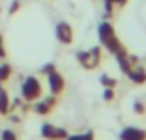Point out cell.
Masks as SVG:
<instances>
[{
    "instance_id": "4fadbf2b",
    "label": "cell",
    "mask_w": 146,
    "mask_h": 140,
    "mask_svg": "<svg viewBox=\"0 0 146 140\" xmlns=\"http://www.w3.org/2000/svg\"><path fill=\"white\" fill-rule=\"evenodd\" d=\"M100 84H102L104 88H116L118 82H116V78H112L110 74H102V76H100Z\"/></svg>"
},
{
    "instance_id": "5bb4252c",
    "label": "cell",
    "mask_w": 146,
    "mask_h": 140,
    "mask_svg": "<svg viewBox=\"0 0 146 140\" xmlns=\"http://www.w3.org/2000/svg\"><path fill=\"white\" fill-rule=\"evenodd\" d=\"M0 140H18V136H16V132H14V130L6 128V130L0 132Z\"/></svg>"
},
{
    "instance_id": "30bf717a",
    "label": "cell",
    "mask_w": 146,
    "mask_h": 140,
    "mask_svg": "<svg viewBox=\"0 0 146 140\" xmlns=\"http://www.w3.org/2000/svg\"><path fill=\"white\" fill-rule=\"evenodd\" d=\"M8 112H10V96H8L6 88L0 86V114L6 116Z\"/></svg>"
},
{
    "instance_id": "ffe728a7",
    "label": "cell",
    "mask_w": 146,
    "mask_h": 140,
    "mask_svg": "<svg viewBox=\"0 0 146 140\" xmlns=\"http://www.w3.org/2000/svg\"><path fill=\"white\" fill-rule=\"evenodd\" d=\"M144 110H146V108H144V104H142V102H134V112L144 114Z\"/></svg>"
},
{
    "instance_id": "9a60e30c",
    "label": "cell",
    "mask_w": 146,
    "mask_h": 140,
    "mask_svg": "<svg viewBox=\"0 0 146 140\" xmlns=\"http://www.w3.org/2000/svg\"><path fill=\"white\" fill-rule=\"evenodd\" d=\"M18 8H20V0H12V2H10V8H8V14L14 16V14L18 12Z\"/></svg>"
},
{
    "instance_id": "2e32d148",
    "label": "cell",
    "mask_w": 146,
    "mask_h": 140,
    "mask_svg": "<svg viewBox=\"0 0 146 140\" xmlns=\"http://www.w3.org/2000/svg\"><path fill=\"white\" fill-rule=\"evenodd\" d=\"M114 4H116V0H104V8H106V16H110V14H112V10H114Z\"/></svg>"
},
{
    "instance_id": "6da1fadb",
    "label": "cell",
    "mask_w": 146,
    "mask_h": 140,
    "mask_svg": "<svg viewBox=\"0 0 146 140\" xmlns=\"http://www.w3.org/2000/svg\"><path fill=\"white\" fill-rule=\"evenodd\" d=\"M98 40H100V44H102L112 56H118V54H124V52H126V48H124V44L120 42V38H118L114 26H112L108 20H104V22L98 24Z\"/></svg>"
},
{
    "instance_id": "9c48e42d",
    "label": "cell",
    "mask_w": 146,
    "mask_h": 140,
    "mask_svg": "<svg viewBox=\"0 0 146 140\" xmlns=\"http://www.w3.org/2000/svg\"><path fill=\"white\" fill-rule=\"evenodd\" d=\"M126 76H128L130 82H134V84H146V68L140 66V64H134Z\"/></svg>"
},
{
    "instance_id": "ba28073f",
    "label": "cell",
    "mask_w": 146,
    "mask_h": 140,
    "mask_svg": "<svg viewBox=\"0 0 146 140\" xmlns=\"http://www.w3.org/2000/svg\"><path fill=\"white\" fill-rule=\"evenodd\" d=\"M56 102H58V100H56V96H54V94H52V96H48V98H44V100H40V98H38V100L34 102V112H36V114H40V116H46V114H50V112H52V108L56 106Z\"/></svg>"
},
{
    "instance_id": "8fae6325",
    "label": "cell",
    "mask_w": 146,
    "mask_h": 140,
    "mask_svg": "<svg viewBox=\"0 0 146 140\" xmlns=\"http://www.w3.org/2000/svg\"><path fill=\"white\" fill-rule=\"evenodd\" d=\"M64 140H96V138H94L92 130H86V132H78V134H68Z\"/></svg>"
},
{
    "instance_id": "7c38bea8",
    "label": "cell",
    "mask_w": 146,
    "mask_h": 140,
    "mask_svg": "<svg viewBox=\"0 0 146 140\" xmlns=\"http://www.w3.org/2000/svg\"><path fill=\"white\" fill-rule=\"evenodd\" d=\"M10 76H12V66L6 62H0V84H4Z\"/></svg>"
},
{
    "instance_id": "277c9868",
    "label": "cell",
    "mask_w": 146,
    "mask_h": 140,
    "mask_svg": "<svg viewBox=\"0 0 146 140\" xmlns=\"http://www.w3.org/2000/svg\"><path fill=\"white\" fill-rule=\"evenodd\" d=\"M40 134L44 140H64L68 136V130L62 128V126H56V124H50V122H44L40 126Z\"/></svg>"
},
{
    "instance_id": "5b68a950",
    "label": "cell",
    "mask_w": 146,
    "mask_h": 140,
    "mask_svg": "<svg viewBox=\"0 0 146 140\" xmlns=\"http://www.w3.org/2000/svg\"><path fill=\"white\" fill-rule=\"evenodd\" d=\"M46 84L50 88V94H54V96H60L64 92V88H66L64 76L60 72H56V70H52L50 74H46Z\"/></svg>"
},
{
    "instance_id": "d6986e66",
    "label": "cell",
    "mask_w": 146,
    "mask_h": 140,
    "mask_svg": "<svg viewBox=\"0 0 146 140\" xmlns=\"http://www.w3.org/2000/svg\"><path fill=\"white\" fill-rule=\"evenodd\" d=\"M52 70H56V66H54L52 62H50V64H44V66H42V72H44V74H50Z\"/></svg>"
},
{
    "instance_id": "52a82bcc",
    "label": "cell",
    "mask_w": 146,
    "mask_h": 140,
    "mask_svg": "<svg viewBox=\"0 0 146 140\" xmlns=\"http://www.w3.org/2000/svg\"><path fill=\"white\" fill-rule=\"evenodd\" d=\"M120 140H146V130L138 126H124L118 134Z\"/></svg>"
},
{
    "instance_id": "44dd1931",
    "label": "cell",
    "mask_w": 146,
    "mask_h": 140,
    "mask_svg": "<svg viewBox=\"0 0 146 140\" xmlns=\"http://www.w3.org/2000/svg\"><path fill=\"white\" fill-rule=\"evenodd\" d=\"M126 2H128V0H116V4L122 8V6H126Z\"/></svg>"
},
{
    "instance_id": "7a4b0ae2",
    "label": "cell",
    "mask_w": 146,
    "mask_h": 140,
    "mask_svg": "<svg viewBox=\"0 0 146 140\" xmlns=\"http://www.w3.org/2000/svg\"><path fill=\"white\" fill-rule=\"evenodd\" d=\"M20 94H22L24 102H28V104L36 102L42 96V82L38 80V76H26L20 84Z\"/></svg>"
},
{
    "instance_id": "ac0fdd59",
    "label": "cell",
    "mask_w": 146,
    "mask_h": 140,
    "mask_svg": "<svg viewBox=\"0 0 146 140\" xmlns=\"http://www.w3.org/2000/svg\"><path fill=\"white\" fill-rule=\"evenodd\" d=\"M6 56V46H4V38H2V34H0V60H2Z\"/></svg>"
},
{
    "instance_id": "e0dca14e",
    "label": "cell",
    "mask_w": 146,
    "mask_h": 140,
    "mask_svg": "<svg viewBox=\"0 0 146 140\" xmlns=\"http://www.w3.org/2000/svg\"><path fill=\"white\" fill-rule=\"evenodd\" d=\"M102 98H104L106 102H112V100H114V88H106L104 94H102Z\"/></svg>"
},
{
    "instance_id": "3957f363",
    "label": "cell",
    "mask_w": 146,
    "mask_h": 140,
    "mask_svg": "<svg viewBox=\"0 0 146 140\" xmlns=\"http://www.w3.org/2000/svg\"><path fill=\"white\" fill-rule=\"evenodd\" d=\"M76 60L82 64V68L94 70L100 64V60H102V50H100V46H92L90 50H78L76 52Z\"/></svg>"
},
{
    "instance_id": "8992f818",
    "label": "cell",
    "mask_w": 146,
    "mask_h": 140,
    "mask_svg": "<svg viewBox=\"0 0 146 140\" xmlns=\"http://www.w3.org/2000/svg\"><path fill=\"white\" fill-rule=\"evenodd\" d=\"M54 34H56V38H58L60 44H66V46H68V44L74 42V28H72L68 22H58Z\"/></svg>"
}]
</instances>
